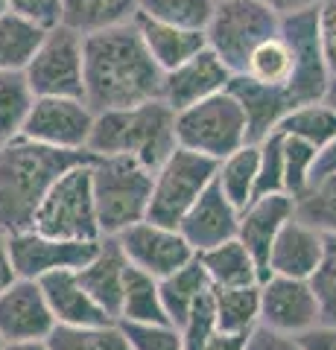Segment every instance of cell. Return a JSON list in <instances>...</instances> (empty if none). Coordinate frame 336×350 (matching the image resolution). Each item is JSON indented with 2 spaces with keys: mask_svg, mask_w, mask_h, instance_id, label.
Segmentation results:
<instances>
[{
  "mask_svg": "<svg viewBox=\"0 0 336 350\" xmlns=\"http://www.w3.org/2000/svg\"><path fill=\"white\" fill-rule=\"evenodd\" d=\"M324 245H328V237H322L319 231H313L310 225H305L301 219L292 216L272 245L269 275L310 280L324 257Z\"/></svg>",
  "mask_w": 336,
  "mask_h": 350,
  "instance_id": "obj_19",
  "label": "cell"
},
{
  "mask_svg": "<svg viewBox=\"0 0 336 350\" xmlns=\"http://www.w3.org/2000/svg\"><path fill=\"white\" fill-rule=\"evenodd\" d=\"M123 333L132 350H184V338L172 324H123Z\"/></svg>",
  "mask_w": 336,
  "mask_h": 350,
  "instance_id": "obj_39",
  "label": "cell"
},
{
  "mask_svg": "<svg viewBox=\"0 0 336 350\" xmlns=\"http://www.w3.org/2000/svg\"><path fill=\"white\" fill-rule=\"evenodd\" d=\"M9 12V0H0V15Z\"/></svg>",
  "mask_w": 336,
  "mask_h": 350,
  "instance_id": "obj_51",
  "label": "cell"
},
{
  "mask_svg": "<svg viewBox=\"0 0 336 350\" xmlns=\"http://www.w3.org/2000/svg\"><path fill=\"white\" fill-rule=\"evenodd\" d=\"M257 163H260L257 144H246L243 149H237L234 155L220 161L216 184L222 187V193L229 196V202L237 207V211H243L246 204H252L255 196H257Z\"/></svg>",
  "mask_w": 336,
  "mask_h": 350,
  "instance_id": "obj_29",
  "label": "cell"
},
{
  "mask_svg": "<svg viewBox=\"0 0 336 350\" xmlns=\"http://www.w3.org/2000/svg\"><path fill=\"white\" fill-rule=\"evenodd\" d=\"M322 324L319 301L307 280L269 275L260 283V327L298 338Z\"/></svg>",
  "mask_w": 336,
  "mask_h": 350,
  "instance_id": "obj_13",
  "label": "cell"
},
{
  "mask_svg": "<svg viewBox=\"0 0 336 350\" xmlns=\"http://www.w3.org/2000/svg\"><path fill=\"white\" fill-rule=\"evenodd\" d=\"M96 114L85 100L68 96H38L24 126V135L32 144L64 149V152H88L91 129Z\"/></svg>",
  "mask_w": 336,
  "mask_h": 350,
  "instance_id": "obj_10",
  "label": "cell"
},
{
  "mask_svg": "<svg viewBox=\"0 0 336 350\" xmlns=\"http://www.w3.org/2000/svg\"><path fill=\"white\" fill-rule=\"evenodd\" d=\"M9 12L32 21L41 29L62 27V0H9Z\"/></svg>",
  "mask_w": 336,
  "mask_h": 350,
  "instance_id": "obj_41",
  "label": "cell"
},
{
  "mask_svg": "<svg viewBox=\"0 0 336 350\" xmlns=\"http://www.w3.org/2000/svg\"><path fill=\"white\" fill-rule=\"evenodd\" d=\"M117 243H120L129 266L146 271L155 280L170 278L172 271L184 269L196 257V251L188 245V239L181 237L179 228H164V225L149 222V219L123 231L117 237Z\"/></svg>",
  "mask_w": 336,
  "mask_h": 350,
  "instance_id": "obj_12",
  "label": "cell"
},
{
  "mask_svg": "<svg viewBox=\"0 0 336 350\" xmlns=\"http://www.w3.org/2000/svg\"><path fill=\"white\" fill-rule=\"evenodd\" d=\"M91 163L94 161L68 170L53 184L32 219V231L53 239H70V243H100L103 231L96 216Z\"/></svg>",
  "mask_w": 336,
  "mask_h": 350,
  "instance_id": "obj_5",
  "label": "cell"
},
{
  "mask_svg": "<svg viewBox=\"0 0 336 350\" xmlns=\"http://www.w3.org/2000/svg\"><path fill=\"white\" fill-rule=\"evenodd\" d=\"M47 29L36 27L32 21L21 18L15 12L0 15V73L24 70L41 47Z\"/></svg>",
  "mask_w": 336,
  "mask_h": 350,
  "instance_id": "obj_28",
  "label": "cell"
},
{
  "mask_svg": "<svg viewBox=\"0 0 336 350\" xmlns=\"http://www.w3.org/2000/svg\"><path fill=\"white\" fill-rule=\"evenodd\" d=\"M319 44H322L328 73L333 79L336 76V0H322L319 3Z\"/></svg>",
  "mask_w": 336,
  "mask_h": 350,
  "instance_id": "obj_42",
  "label": "cell"
},
{
  "mask_svg": "<svg viewBox=\"0 0 336 350\" xmlns=\"http://www.w3.org/2000/svg\"><path fill=\"white\" fill-rule=\"evenodd\" d=\"M296 219L322 237H336V175L313 181L296 199Z\"/></svg>",
  "mask_w": 336,
  "mask_h": 350,
  "instance_id": "obj_32",
  "label": "cell"
},
{
  "mask_svg": "<svg viewBox=\"0 0 336 350\" xmlns=\"http://www.w3.org/2000/svg\"><path fill=\"white\" fill-rule=\"evenodd\" d=\"M220 0H138V12L161 24L184 29H208Z\"/></svg>",
  "mask_w": 336,
  "mask_h": 350,
  "instance_id": "obj_35",
  "label": "cell"
},
{
  "mask_svg": "<svg viewBox=\"0 0 336 350\" xmlns=\"http://www.w3.org/2000/svg\"><path fill=\"white\" fill-rule=\"evenodd\" d=\"M292 73H296V56H292V47L281 32L275 38H269L263 47L255 50V56L248 59V68H246L248 79L269 88H287Z\"/></svg>",
  "mask_w": 336,
  "mask_h": 350,
  "instance_id": "obj_33",
  "label": "cell"
},
{
  "mask_svg": "<svg viewBox=\"0 0 336 350\" xmlns=\"http://www.w3.org/2000/svg\"><path fill=\"white\" fill-rule=\"evenodd\" d=\"M138 0H62V27L79 36L132 24Z\"/></svg>",
  "mask_w": 336,
  "mask_h": 350,
  "instance_id": "obj_24",
  "label": "cell"
},
{
  "mask_svg": "<svg viewBox=\"0 0 336 350\" xmlns=\"http://www.w3.org/2000/svg\"><path fill=\"white\" fill-rule=\"evenodd\" d=\"M237 228H240V211L229 202L220 184H211L208 190L199 196V202L190 207L188 216L181 219L179 231L188 239V245L202 254L208 248H216L229 239H237Z\"/></svg>",
  "mask_w": 336,
  "mask_h": 350,
  "instance_id": "obj_17",
  "label": "cell"
},
{
  "mask_svg": "<svg viewBox=\"0 0 336 350\" xmlns=\"http://www.w3.org/2000/svg\"><path fill=\"white\" fill-rule=\"evenodd\" d=\"M38 96L32 94L24 70L0 73V146L24 135V126Z\"/></svg>",
  "mask_w": 336,
  "mask_h": 350,
  "instance_id": "obj_30",
  "label": "cell"
},
{
  "mask_svg": "<svg viewBox=\"0 0 336 350\" xmlns=\"http://www.w3.org/2000/svg\"><path fill=\"white\" fill-rule=\"evenodd\" d=\"M246 350H301V347L292 336H281L275 330H266V327H257L246 338Z\"/></svg>",
  "mask_w": 336,
  "mask_h": 350,
  "instance_id": "obj_43",
  "label": "cell"
},
{
  "mask_svg": "<svg viewBox=\"0 0 336 350\" xmlns=\"http://www.w3.org/2000/svg\"><path fill=\"white\" fill-rule=\"evenodd\" d=\"M316 158H319L316 146L284 135V193L287 196L298 199V196L310 187L313 170H316Z\"/></svg>",
  "mask_w": 336,
  "mask_h": 350,
  "instance_id": "obj_36",
  "label": "cell"
},
{
  "mask_svg": "<svg viewBox=\"0 0 336 350\" xmlns=\"http://www.w3.org/2000/svg\"><path fill=\"white\" fill-rule=\"evenodd\" d=\"M248 336H252V333H248ZM248 336H231V333L216 330L211 336V342L205 345V350H246V338Z\"/></svg>",
  "mask_w": 336,
  "mask_h": 350,
  "instance_id": "obj_47",
  "label": "cell"
},
{
  "mask_svg": "<svg viewBox=\"0 0 336 350\" xmlns=\"http://www.w3.org/2000/svg\"><path fill=\"white\" fill-rule=\"evenodd\" d=\"M307 283L319 301L322 324H336V237H328L324 257Z\"/></svg>",
  "mask_w": 336,
  "mask_h": 350,
  "instance_id": "obj_38",
  "label": "cell"
},
{
  "mask_svg": "<svg viewBox=\"0 0 336 350\" xmlns=\"http://www.w3.org/2000/svg\"><path fill=\"white\" fill-rule=\"evenodd\" d=\"M91 152H64L15 137L0 146V231L21 234L32 228L41 202L68 170L88 163Z\"/></svg>",
  "mask_w": 336,
  "mask_h": 350,
  "instance_id": "obj_2",
  "label": "cell"
},
{
  "mask_svg": "<svg viewBox=\"0 0 336 350\" xmlns=\"http://www.w3.org/2000/svg\"><path fill=\"white\" fill-rule=\"evenodd\" d=\"M15 280H18V271L12 262V251H9V234L0 231V292H6Z\"/></svg>",
  "mask_w": 336,
  "mask_h": 350,
  "instance_id": "obj_45",
  "label": "cell"
},
{
  "mask_svg": "<svg viewBox=\"0 0 336 350\" xmlns=\"http://www.w3.org/2000/svg\"><path fill=\"white\" fill-rule=\"evenodd\" d=\"M260 149V163H257V196H272L284 193V135L272 131L257 144Z\"/></svg>",
  "mask_w": 336,
  "mask_h": 350,
  "instance_id": "obj_37",
  "label": "cell"
},
{
  "mask_svg": "<svg viewBox=\"0 0 336 350\" xmlns=\"http://www.w3.org/2000/svg\"><path fill=\"white\" fill-rule=\"evenodd\" d=\"M100 243L53 239L32 231V228L21 234H9V251H12L15 271L24 280H44L47 275H56V271H79L96 257Z\"/></svg>",
  "mask_w": 336,
  "mask_h": 350,
  "instance_id": "obj_11",
  "label": "cell"
},
{
  "mask_svg": "<svg viewBox=\"0 0 336 350\" xmlns=\"http://www.w3.org/2000/svg\"><path fill=\"white\" fill-rule=\"evenodd\" d=\"M196 257L214 289H237L263 283V271H260L257 260L248 254V248L240 239H229V243L202 251Z\"/></svg>",
  "mask_w": 336,
  "mask_h": 350,
  "instance_id": "obj_23",
  "label": "cell"
},
{
  "mask_svg": "<svg viewBox=\"0 0 336 350\" xmlns=\"http://www.w3.org/2000/svg\"><path fill=\"white\" fill-rule=\"evenodd\" d=\"M135 29L144 38L149 56L155 59V64L164 73L181 68L184 62H190L196 53L208 47V36L202 29H184V27H172V24H161L146 15H135Z\"/></svg>",
  "mask_w": 336,
  "mask_h": 350,
  "instance_id": "obj_22",
  "label": "cell"
},
{
  "mask_svg": "<svg viewBox=\"0 0 336 350\" xmlns=\"http://www.w3.org/2000/svg\"><path fill=\"white\" fill-rule=\"evenodd\" d=\"M44 289L47 306L56 319V327H96V324H112V319L96 306L85 286L79 283L77 271H56L38 280Z\"/></svg>",
  "mask_w": 336,
  "mask_h": 350,
  "instance_id": "obj_21",
  "label": "cell"
},
{
  "mask_svg": "<svg viewBox=\"0 0 336 350\" xmlns=\"http://www.w3.org/2000/svg\"><path fill=\"white\" fill-rule=\"evenodd\" d=\"M117 321H123V324H170L164 301H161L158 280L135 266H129V271H126V289H123L120 319Z\"/></svg>",
  "mask_w": 336,
  "mask_h": 350,
  "instance_id": "obj_26",
  "label": "cell"
},
{
  "mask_svg": "<svg viewBox=\"0 0 336 350\" xmlns=\"http://www.w3.org/2000/svg\"><path fill=\"white\" fill-rule=\"evenodd\" d=\"M47 345L50 350H132L117 321L96 327H56Z\"/></svg>",
  "mask_w": 336,
  "mask_h": 350,
  "instance_id": "obj_34",
  "label": "cell"
},
{
  "mask_svg": "<svg viewBox=\"0 0 336 350\" xmlns=\"http://www.w3.org/2000/svg\"><path fill=\"white\" fill-rule=\"evenodd\" d=\"M231 70L222 64V59L216 56L211 47H205L202 53H196L190 62H184L181 68L164 73V91H161V100H164L172 111H184L190 105H199L211 96L229 91L231 82Z\"/></svg>",
  "mask_w": 336,
  "mask_h": 350,
  "instance_id": "obj_15",
  "label": "cell"
},
{
  "mask_svg": "<svg viewBox=\"0 0 336 350\" xmlns=\"http://www.w3.org/2000/svg\"><path fill=\"white\" fill-rule=\"evenodd\" d=\"M56 330L44 289L38 280L18 278L0 292V338L3 342H44Z\"/></svg>",
  "mask_w": 336,
  "mask_h": 350,
  "instance_id": "obj_14",
  "label": "cell"
},
{
  "mask_svg": "<svg viewBox=\"0 0 336 350\" xmlns=\"http://www.w3.org/2000/svg\"><path fill=\"white\" fill-rule=\"evenodd\" d=\"M216 327L231 336H248L260 327V283L237 289H214Z\"/></svg>",
  "mask_w": 336,
  "mask_h": 350,
  "instance_id": "obj_27",
  "label": "cell"
},
{
  "mask_svg": "<svg viewBox=\"0 0 336 350\" xmlns=\"http://www.w3.org/2000/svg\"><path fill=\"white\" fill-rule=\"evenodd\" d=\"M322 103H324V105H328V108H333V111H336V76H333V79L328 82V91H324V96H322Z\"/></svg>",
  "mask_w": 336,
  "mask_h": 350,
  "instance_id": "obj_50",
  "label": "cell"
},
{
  "mask_svg": "<svg viewBox=\"0 0 336 350\" xmlns=\"http://www.w3.org/2000/svg\"><path fill=\"white\" fill-rule=\"evenodd\" d=\"M91 175L103 237H120L132 225L144 222L153 202V170L129 155H105L94 158Z\"/></svg>",
  "mask_w": 336,
  "mask_h": 350,
  "instance_id": "obj_4",
  "label": "cell"
},
{
  "mask_svg": "<svg viewBox=\"0 0 336 350\" xmlns=\"http://www.w3.org/2000/svg\"><path fill=\"white\" fill-rule=\"evenodd\" d=\"M281 32V15L260 0H220L205 36L208 47L234 76L246 73L257 47Z\"/></svg>",
  "mask_w": 336,
  "mask_h": 350,
  "instance_id": "obj_6",
  "label": "cell"
},
{
  "mask_svg": "<svg viewBox=\"0 0 336 350\" xmlns=\"http://www.w3.org/2000/svg\"><path fill=\"white\" fill-rule=\"evenodd\" d=\"M85 103L94 114L161 100L164 70L149 56L135 24L82 36Z\"/></svg>",
  "mask_w": 336,
  "mask_h": 350,
  "instance_id": "obj_1",
  "label": "cell"
},
{
  "mask_svg": "<svg viewBox=\"0 0 336 350\" xmlns=\"http://www.w3.org/2000/svg\"><path fill=\"white\" fill-rule=\"evenodd\" d=\"M281 135L305 140V144L316 146L319 152L324 146H331L336 140V111L328 108L324 103H310V105H298L281 120L278 126Z\"/></svg>",
  "mask_w": 336,
  "mask_h": 350,
  "instance_id": "obj_31",
  "label": "cell"
},
{
  "mask_svg": "<svg viewBox=\"0 0 336 350\" xmlns=\"http://www.w3.org/2000/svg\"><path fill=\"white\" fill-rule=\"evenodd\" d=\"M176 140L181 149L225 161L248 144V120L243 105L229 91L190 105L176 114Z\"/></svg>",
  "mask_w": 336,
  "mask_h": 350,
  "instance_id": "obj_7",
  "label": "cell"
},
{
  "mask_svg": "<svg viewBox=\"0 0 336 350\" xmlns=\"http://www.w3.org/2000/svg\"><path fill=\"white\" fill-rule=\"evenodd\" d=\"M260 3H266L272 12H278L281 18H287V15H296V12H305V9L319 6L322 0H260Z\"/></svg>",
  "mask_w": 336,
  "mask_h": 350,
  "instance_id": "obj_46",
  "label": "cell"
},
{
  "mask_svg": "<svg viewBox=\"0 0 336 350\" xmlns=\"http://www.w3.org/2000/svg\"><path fill=\"white\" fill-rule=\"evenodd\" d=\"M3 345H6V342H3V338H0V350H3Z\"/></svg>",
  "mask_w": 336,
  "mask_h": 350,
  "instance_id": "obj_52",
  "label": "cell"
},
{
  "mask_svg": "<svg viewBox=\"0 0 336 350\" xmlns=\"http://www.w3.org/2000/svg\"><path fill=\"white\" fill-rule=\"evenodd\" d=\"M158 289H161V301H164V310H167V319L172 327H181L188 321L190 310L196 306L205 295H208L214 286L208 275H205L199 257H193L188 266L172 271L170 278L158 280Z\"/></svg>",
  "mask_w": 336,
  "mask_h": 350,
  "instance_id": "obj_25",
  "label": "cell"
},
{
  "mask_svg": "<svg viewBox=\"0 0 336 350\" xmlns=\"http://www.w3.org/2000/svg\"><path fill=\"white\" fill-rule=\"evenodd\" d=\"M229 94L243 105L246 120H248V144H260L272 131H278L281 120H284L292 108L284 96V88H269L255 79H248L246 73L231 76Z\"/></svg>",
  "mask_w": 336,
  "mask_h": 350,
  "instance_id": "obj_20",
  "label": "cell"
},
{
  "mask_svg": "<svg viewBox=\"0 0 336 350\" xmlns=\"http://www.w3.org/2000/svg\"><path fill=\"white\" fill-rule=\"evenodd\" d=\"M36 96H68L85 100V56L82 36L68 27L47 29L41 47L24 68Z\"/></svg>",
  "mask_w": 336,
  "mask_h": 350,
  "instance_id": "obj_9",
  "label": "cell"
},
{
  "mask_svg": "<svg viewBox=\"0 0 336 350\" xmlns=\"http://www.w3.org/2000/svg\"><path fill=\"white\" fill-rule=\"evenodd\" d=\"M324 175H336V140L331 146H324L319 152V158H316V170H313V181H319L324 178ZM310 181V184H313Z\"/></svg>",
  "mask_w": 336,
  "mask_h": 350,
  "instance_id": "obj_48",
  "label": "cell"
},
{
  "mask_svg": "<svg viewBox=\"0 0 336 350\" xmlns=\"http://www.w3.org/2000/svg\"><path fill=\"white\" fill-rule=\"evenodd\" d=\"M292 216H296V199L287 193L260 196V199H255L252 204H246L240 211L237 239L257 260L260 271H263V280L269 278V254H272L275 239Z\"/></svg>",
  "mask_w": 336,
  "mask_h": 350,
  "instance_id": "obj_16",
  "label": "cell"
},
{
  "mask_svg": "<svg viewBox=\"0 0 336 350\" xmlns=\"http://www.w3.org/2000/svg\"><path fill=\"white\" fill-rule=\"evenodd\" d=\"M220 330L216 327V310H214V289L193 306L188 321L179 327V333L184 338V350H205V345L211 342V336Z\"/></svg>",
  "mask_w": 336,
  "mask_h": 350,
  "instance_id": "obj_40",
  "label": "cell"
},
{
  "mask_svg": "<svg viewBox=\"0 0 336 350\" xmlns=\"http://www.w3.org/2000/svg\"><path fill=\"white\" fill-rule=\"evenodd\" d=\"M126 271H129V260L123 254L120 243H117V237H103L96 257L85 269L77 271V278L85 286V292L91 295V298L96 301V306H100L112 321L120 319Z\"/></svg>",
  "mask_w": 336,
  "mask_h": 350,
  "instance_id": "obj_18",
  "label": "cell"
},
{
  "mask_svg": "<svg viewBox=\"0 0 336 350\" xmlns=\"http://www.w3.org/2000/svg\"><path fill=\"white\" fill-rule=\"evenodd\" d=\"M216 170H220V161L179 146L155 170L146 219L164 228H179L188 211L199 202V196L216 181Z\"/></svg>",
  "mask_w": 336,
  "mask_h": 350,
  "instance_id": "obj_8",
  "label": "cell"
},
{
  "mask_svg": "<svg viewBox=\"0 0 336 350\" xmlns=\"http://www.w3.org/2000/svg\"><path fill=\"white\" fill-rule=\"evenodd\" d=\"M296 342L301 350H336V324H319L301 333Z\"/></svg>",
  "mask_w": 336,
  "mask_h": 350,
  "instance_id": "obj_44",
  "label": "cell"
},
{
  "mask_svg": "<svg viewBox=\"0 0 336 350\" xmlns=\"http://www.w3.org/2000/svg\"><path fill=\"white\" fill-rule=\"evenodd\" d=\"M176 149V111L164 100L123 108V111L96 114L88 140L91 155H129L153 172Z\"/></svg>",
  "mask_w": 336,
  "mask_h": 350,
  "instance_id": "obj_3",
  "label": "cell"
},
{
  "mask_svg": "<svg viewBox=\"0 0 336 350\" xmlns=\"http://www.w3.org/2000/svg\"><path fill=\"white\" fill-rule=\"evenodd\" d=\"M3 350H50L47 338L44 342H6Z\"/></svg>",
  "mask_w": 336,
  "mask_h": 350,
  "instance_id": "obj_49",
  "label": "cell"
}]
</instances>
